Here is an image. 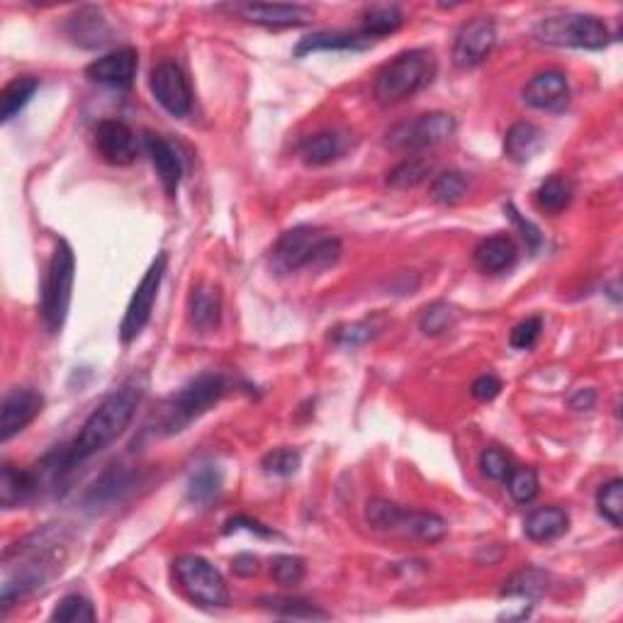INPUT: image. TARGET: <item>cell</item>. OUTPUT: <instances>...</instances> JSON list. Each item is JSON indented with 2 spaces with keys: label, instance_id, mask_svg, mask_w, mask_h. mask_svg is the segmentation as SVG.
<instances>
[{
  "label": "cell",
  "instance_id": "6da1fadb",
  "mask_svg": "<svg viewBox=\"0 0 623 623\" xmlns=\"http://www.w3.org/2000/svg\"><path fill=\"white\" fill-rule=\"evenodd\" d=\"M66 531L61 526L49 524L42 531L30 533L22 543H15L13 548L5 553V558H18V570H10L5 575L3 594V614L10 609L18 599L27 597V594L37 592L49 582V577L64 563L66 553Z\"/></svg>",
  "mask_w": 623,
  "mask_h": 623
},
{
  "label": "cell",
  "instance_id": "7a4b0ae2",
  "mask_svg": "<svg viewBox=\"0 0 623 623\" xmlns=\"http://www.w3.org/2000/svg\"><path fill=\"white\" fill-rule=\"evenodd\" d=\"M142 395L144 390L137 380H129V383L112 390L110 395L93 409L91 417L83 422L74 443L66 448L69 463L71 465L83 463V460L105 451L110 443L120 439L127 431V426L132 424L134 412H137L139 402H142Z\"/></svg>",
  "mask_w": 623,
  "mask_h": 623
},
{
  "label": "cell",
  "instance_id": "3957f363",
  "mask_svg": "<svg viewBox=\"0 0 623 623\" xmlns=\"http://www.w3.org/2000/svg\"><path fill=\"white\" fill-rule=\"evenodd\" d=\"M224 378L217 373H202L198 378L190 380L181 390L173 392L161 402L159 412L154 417V431L156 434L173 436L188 429L195 419L210 412L224 395Z\"/></svg>",
  "mask_w": 623,
  "mask_h": 623
},
{
  "label": "cell",
  "instance_id": "277c9868",
  "mask_svg": "<svg viewBox=\"0 0 623 623\" xmlns=\"http://www.w3.org/2000/svg\"><path fill=\"white\" fill-rule=\"evenodd\" d=\"M439 64L429 49H407L390 59L383 69L375 74V100L383 105H395L412 98L436 78Z\"/></svg>",
  "mask_w": 623,
  "mask_h": 623
},
{
  "label": "cell",
  "instance_id": "5b68a950",
  "mask_svg": "<svg viewBox=\"0 0 623 623\" xmlns=\"http://www.w3.org/2000/svg\"><path fill=\"white\" fill-rule=\"evenodd\" d=\"M74 278H76L74 249H71L64 239L56 241L54 254L49 258L47 273H44L42 302H39L44 327L52 331V334H59V331L64 329L66 314H69L71 307V293H74Z\"/></svg>",
  "mask_w": 623,
  "mask_h": 623
},
{
  "label": "cell",
  "instance_id": "8992f818",
  "mask_svg": "<svg viewBox=\"0 0 623 623\" xmlns=\"http://www.w3.org/2000/svg\"><path fill=\"white\" fill-rule=\"evenodd\" d=\"M533 35L548 47L570 49H604L611 42V32L606 22L597 15L560 13L548 15L536 25Z\"/></svg>",
  "mask_w": 623,
  "mask_h": 623
},
{
  "label": "cell",
  "instance_id": "52a82bcc",
  "mask_svg": "<svg viewBox=\"0 0 623 623\" xmlns=\"http://www.w3.org/2000/svg\"><path fill=\"white\" fill-rule=\"evenodd\" d=\"M173 572H176L178 585L188 599H193L198 606H207V609H224L229 606V587L224 582L222 572L215 565L207 563L200 555H181L173 563Z\"/></svg>",
  "mask_w": 623,
  "mask_h": 623
},
{
  "label": "cell",
  "instance_id": "ba28073f",
  "mask_svg": "<svg viewBox=\"0 0 623 623\" xmlns=\"http://www.w3.org/2000/svg\"><path fill=\"white\" fill-rule=\"evenodd\" d=\"M456 134V120L448 112H426V115L414 117V120L402 122L387 132V147L397 151H417L434 149L439 144L448 142Z\"/></svg>",
  "mask_w": 623,
  "mask_h": 623
},
{
  "label": "cell",
  "instance_id": "9c48e42d",
  "mask_svg": "<svg viewBox=\"0 0 623 623\" xmlns=\"http://www.w3.org/2000/svg\"><path fill=\"white\" fill-rule=\"evenodd\" d=\"M166 266H168V256L159 254L151 261V266L144 273V278L139 280L137 290H134L132 300H129L125 317H122L120 324V339L122 344H132L144 329H147L151 312H154L156 305V297H159L161 283H164V275H166Z\"/></svg>",
  "mask_w": 623,
  "mask_h": 623
},
{
  "label": "cell",
  "instance_id": "30bf717a",
  "mask_svg": "<svg viewBox=\"0 0 623 623\" xmlns=\"http://www.w3.org/2000/svg\"><path fill=\"white\" fill-rule=\"evenodd\" d=\"M149 88L154 93L156 103L168 115L185 117L190 108H193V91H190L188 78H185L181 66L173 64V61H161V64H156L151 69Z\"/></svg>",
  "mask_w": 623,
  "mask_h": 623
},
{
  "label": "cell",
  "instance_id": "8fae6325",
  "mask_svg": "<svg viewBox=\"0 0 623 623\" xmlns=\"http://www.w3.org/2000/svg\"><path fill=\"white\" fill-rule=\"evenodd\" d=\"M44 397L32 387H15L5 395L0 404V441L8 443L10 439L25 431L42 414Z\"/></svg>",
  "mask_w": 623,
  "mask_h": 623
},
{
  "label": "cell",
  "instance_id": "7c38bea8",
  "mask_svg": "<svg viewBox=\"0 0 623 623\" xmlns=\"http://www.w3.org/2000/svg\"><path fill=\"white\" fill-rule=\"evenodd\" d=\"M497 44V27L490 18H475L460 27L453 44V61L460 69H473L492 54Z\"/></svg>",
  "mask_w": 623,
  "mask_h": 623
},
{
  "label": "cell",
  "instance_id": "4fadbf2b",
  "mask_svg": "<svg viewBox=\"0 0 623 623\" xmlns=\"http://www.w3.org/2000/svg\"><path fill=\"white\" fill-rule=\"evenodd\" d=\"M227 10H232L234 15H239L241 20L254 22L261 27H300L307 25L312 20V8L307 5H283V3H244V5H229Z\"/></svg>",
  "mask_w": 623,
  "mask_h": 623
},
{
  "label": "cell",
  "instance_id": "5bb4252c",
  "mask_svg": "<svg viewBox=\"0 0 623 623\" xmlns=\"http://www.w3.org/2000/svg\"><path fill=\"white\" fill-rule=\"evenodd\" d=\"M137 69H139L137 49L125 47V49H117V52L100 56V59H95L93 64H88L86 76L91 78L93 83H100V86L127 91V88H132Z\"/></svg>",
  "mask_w": 623,
  "mask_h": 623
},
{
  "label": "cell",
  "instance_id": "9a60e30c",
  "mask_svg": "<svg viewBox=\"0 0 623 623\" xmlns=\"http://www.w3.org/2000/svg\"><path fill=\"white\" fill-rule=\"evenodd\" d=\"M95 147H98L100 159L110 166H129L137 159V137L125 122L103 120L95 127Z\"/></svg>",
  "mask_w": 623,
  "mask_h": 623
},
{
  "label": "cell",
  "instance_id": "2e32d148",
  "mask_svg": "<svg viewBox=\"0 0 623 623\" xmlns=\"http://www.w3.org/2000/svg\"><path fill=\"white\" fill-rule=\"evenodd\" d=\"M524 103L533 110L563 112L570 105L568 76L558 69L541 71L524 86Z\"/></svg>",
  "mask_w": 623,
  "mask_h": 623
},
{
  "label": "cell",
  "instance_id": "e0dca14e",
  "mask_svg": "<svg viewBox=\"0 0 623 623\" xmlns=\"http://www.w3.org/2000/svg\"><path fill=\"white\" fill-rule=\"evenodd\" d=\"M322 234L314 227H295L288 229L283 237L278 239L273 249V261L280 271H300V268H310L312 254L317 249Z\"/></svg>",
  "mask_w": 623,
  "mask_h": 623
},
{
  "label": "cell",
  "instance_id": "ac0fdd59",
  "mask_svg": "<svg viewBox=\"0 0 623 623\" xmlns=\"http://www.w3.org/2000/svg\"><path fill=\"white\" fill-rule=\"evenodd\" d=\"M144 149H147L151 164H154L156 173H159V181L164 185L168 198H176L178 185L183 178V161L178 149L168 142L161 134L147 132L144 134Z\"/></svg>",
  "mask_w": 623,
  "mask_h": 623
},
{
  "label": "cell",
  "instance_id": "d6986e66",
  "mask_svg": "<svg viewBox=\"0 0 623 623\" xmlns=\"http://www.w3.org/2000/svg\"><path fill=\"white\" fill-rule=\"evenodd\" d=\"M66 35H69L71 42L78 44V47L95 49L105 47V44L110 42L112 27L110 22L105 20L103 10L95 8V5H83V8H78L69 18V22H66Z\"/></svg>",
  "mask_w": 623,
  "mask_h": 623
},
{
  "label": "cell",
  "instance_id": "ffe728a7",
  "mask_svg": "<svg viewBox=\"0 0 623 623\" xmlns=\"http://www.w3.org/2000/svg\"><path fill=\"white\" fill-rule=\"evenodd\" d=\"M368 47H373V39H368L361 30L358 32L322 30L300 39V44L295 47V56L302 59V56L312 52H363V49Z\"/></svg>",
  "mask_w": 623,
  "mask_h": 623
},
{
  "label": "cell",
  "instance_id": "44dd1931",
  "mask_svg": "<svg viewBox=\"0 0 623 623\" xmlns=\"http://www.w3.org/2000/svg\"><path fill=\"white\" fill-rule=\"evenodd\" d=\"M516 258H519V251H516V244L507 234H495V237L482 239L473 251L475 266L487 275L512 271Z\"/></svg>",
  "mask_w": 623,
  "mask_h": 623
},
{
  "label": "cell",
  "instance_id": "7402d4cb",
  "mask_svg": "<svg viewBox=\"0 0 623 623\" xmlns=\"http://www.w3.org/2000/svg\"><path fill=\"white\" fill-rule=\"evenodd\" d=\"M188 317L198 331H215L222 322V297L217 288L207 283H198L190 290Z\"/></svg>",
  "mask_w": 623,
  "mask_h": 623
},
{
  "label": "cell",
  "instance_id": "603a6c76",
  "mask_svg": "<svg viewBox=\"0 0 623 623\" xmlns=\"http://www.w3.org/2000/svg\"><path fill=\"white\" fill-rule=\"evenodd\" d=\"M543 147H546V134L533 122H516V125L509 127L507 137H504V154L514 164H529V161L541 154Z\"/></svg>",
  "mask_w": 623,
  "mask_h": 623
},
{
  "label": "cell",
  "instance_id": "cb8c5ba5",
  "mask_svg": "<svg viewBox=\"0 0 623 623\" xmlns=\"http://www.w3.org/2000/svg\"><path fill=\"white\" fill-rule=\"evenodd\" d=\"M39 490V475L35 470H20L15 465H3V477H0V502L3 509H15L25 504L27 499L35 497Z\"/></svg>",
  "mask_w": 623,
  "mask_h": 623
},
{
  "label": "cell",
  "instance_id": "d4e9b609",
  "mask_svg": "<svg viewBox=\"0 0 623 623\" xmlns=\"http://www.w3.org/2000/svg\"><path fill=\"white\" fill-rule=\"evenodd\" d=\"M570 529V516L560 507H541L526 516L524 533L536 543L555 541Z\"/></svg>",
  "mask_w": 623,
  "mask_h": 623
},
{
  "label": "cell",
  "instance_id": "484cf974",
  "mask_svg": "<svg viewBox=\"0 0 623 623\" xmlns=\"http://www.w3.org/2000/svg\"><path fill=\"white\" fill-rule=\"evenodd\" d=\"M346 151V137L339 132H317L300 144V156L307 166H327Z\"/></svg>",
  "mask_w": 623,
  "mask_h": 623
},
{
  "label": "cell",
  "instance_id": "4316f807",
  "mask_svg": "<svg viewBox=\"0 0 623 623\" xmlns=\"http://www.w3.org/2000/svg\"><path fill=\"white\" fill-rule=\"evenodd\" d=\"M258 606L275 616H283V619H329L327 611L314 606L310 599L290 597V594H263V597H258Z\"/></svg>",
  "mask_w": 623,
  "mask_h": 623
},
{
  "label": "cell",
  "instance_id": "83f0119b",
  "mask_svg": "<svg viewBox=\"0 0 623 623\" xmlns=\"http://www.w3.org/2000/svg\"><path fill=\"white\" fill-rule=\"evenodd\" d=\"M397 533L419 538L424 543H439L448 533V524L443 516L434 512H409V509H404Z\"/></svg>",
  "mask_w": 623,
  "mask_h": 623
},
{
  "label": "cell",
  "instance_id": "f1b7e54d",
  "mask_svg": "<svg viewBox=\"0 0 623 623\" xmlns=\"http://www.w3.org/2000/svg\"><path fill=\"white\" fill-rule=\"evenodd\" d=\"M548 572L538 570V568H524L519 572H514L502 587V597H516V599H526V602H536L546 594L548 589Z\"/></svg>",
  "mask_w": 623,
  "mask_h": 623
},
{
  "label": "cell",
  "instance_id": "f546056e",
  "mask_svg": "<svg viewBox=\"0 0 623 623\" xmlns=\"http://www.w3.org/2000/svg\"><path fill=\"white\" fill-rule=\"evenodd\" d=\"M361 32L368 39H380L392 35L402 27L404 15L397 5H370L361 15Z\"/></svg>",
  "mask_w": 623,
  "mask_h": 623
},
{
  "label": "cell",
  "instance_id": "4dcf8cb0",
  "mask_svg": "<svg viewBox=\"0 0 623 623\" xmlns=\"http://www.w3.org/2000/svg\"><path fill=\"white\" fill-rule=\"evenodd\" d=\"M132 487V475L125 473V470H110L100 477L98 482L91 487L88 492L86 504L88 507L98 509V507H110V504L120 502L125 497V492Z\"/></svg>",
  "mask_w": 623,
  "mask_h": 623
},
{
  "label": "cell",
  "instance_id": "1f68e13d",
  "mask_svg": "<svg viewBox=\"0 0 623 623\" xmlns=\"http://www.w3.org/2000/svg\"><path fill=\"white\" fill-rule=\"evenodd\" d=\"M533 200H536V207L541 212H548V215H560L565 207L572 202V183L570 178L560 176H550L538 185V190L533 193Z\"/></svg>",
  "mask_w": 623,
  "mask_h": 623
},
{
  "label": "cell",
  "instance_id": "d6a6232c",
  "mask_svg": "<svg viewBox=\"0 0 623 623\" xmlns=\"http://www.w3.org/2000/svg\"><path fill=\"white\" fill-rule=\"evenodd\" d=\"M222 492V473L217 465H200L188 482V499L198 507H210Z\"/></svg>",
  "mask_w": 623,
  "mask_h": 623
},
{
  "label": "cell",
  "instance_id": "836d02e7",
  "mask_svg": "<svg viewBox=\"0 0 623 623\" xmlns=\"http://www.w3.org/2000/svg\"><path fill=\"white\" fill-rule=\"evenodd\" d=\"M39 91V81L35 76H18L3 88V95H0V117L3 122L13 120L18 112L25 108L27 103L32 100V95Z\"/></svg>",
  "mask_w": 623,
  "mask_h": 623
},
{
  "label": "cell",
  "instance_id": "e575fe53",
  "mask_svg": "<svg viewBox=\"0 0 623 623\" xmlns=\"http://www.w3.org/2000/svg\"><path fill=\"white\" fill-rule=\"evenodd\" d=\"M431 176V161L424 156H407L392 171H387L385 183L395 190H412Z\"/></svg>",
  "mask_w": 623,
  "mask_h": 623
},
{
  "label": "cell",
  "instance_id": "d590c367",
  "mask_svg": "<svg viewBox=\"0 0 623 623\" xmlns=\"http://www.w3.org/2000/svg\"><path fill=\"white\" fill-rule=\"evenodd\" d=\"M404 509L400 504L390 502V499L373 497L366 502V521L370 529L385 531V533H397L400 529Z\"/></svg>",
  "mask_w": 623,
  "mask_h": 623
},
{
  "label": "cell",
  "instance_id": "8d00e7d4",
  "mask_svg": "<svg viewBox=\"0 0 623 623\" xmlns=\"http://www.w3.org/2000/svg\"><path fill=\"white\" fill-rule=\"evenodd\" d=\"M468 195V178L460 171H443L431 183V200L439 205H458Z\"/></svg>",
  "mask_w": 623,
  "mask_h": 623
},
{
  "label": "cell",
  "instance_id": "74e56055",
  "mask_svg": "<svg viewBox=\"0 0 623 623\" xmlns=\"http://www.w3.org/2000/svg\"><path fill=\"white\" fill-rule=\"evenodd\" d=\"M597 509L599 514L609 521L614 529H621L623 524V480L614 477V480L604 482L597 490Z\"/></svg>",
  "mask_w": 623,
  "mask_h": 623
},
{
  "label": "cell",
  "instance_id": "f35d334b",
  "mask_svg": "<svg viewBox=\"0 0 623 623\" xmlns=\"http://www.w3.org/2000/svg\"><path fill=\"white\" fill-rule=\"evenodd\" d=\"M95 619H98V614H95L91 599L81 597V594H66L52 611V621L61 623H83Z\"/></svg>",
  "mask_w": 623,
  "mask_h": 623
},
{
  "label": "cell",
  "instance_id": "ab89813d",
  "mask_svg": "<svg viewBox=\"0 0 623 623\" xmlns=\"http://www.w3.org/2000/svg\"><path fill=\"white\" fill-rule=\"evenodd\" d=\"M453 324H456V312H453V307H448L446 302H434V305H429L422 314H419V329H422L426 336L446 334L448 329H453Z\"/></svg>",
  "mask_w": 623,
  "mask_h": 623
},
{
  "label": "cell",
  "instance_id": "60d3db41",
  "mask_svg": "<svg viewBox=\"0 0 623 623\" xmlns=\"http://www.w3.org/2000/svg\"><path fill=\"white\" fill-rule=\"evenodd\" d=\"M507 490L514 502L529 504L538 495V473L533 468L512 470L507 477Z\"/></svg>",
  "mask_w": 623,
  "mask_h": 623
},
{
  "label": "cell",
  "instance_id": "b9f144b4",
  "mask_svg": "<svg viewBox=\"0 0 623 623\" xmlns=\"http://www.w3.org/2000/svg\"><path fill=\"white\" fill-rule=\"evenodd\" d=\"M271 575L278 585L297 587L305 580V560L297 555H278L271 563Z\"/></svg>",
  "mask_w": 623,
  "mask_h": 623
},
{
  "label": "cell",
  "instance_id": "7bdbcfd3",
  "mask_svg": "<svg viewBox=\"0 0 623 623\" xmlns=\"http://www.w3.org/2000/svg\"><path fill=\"white\" fill-rule=\"evenodd\" d=\"M300 463H302L300 451H293V448H275V451L263 456L261 468L266 470L268 475L290 477V475L297 473Z\"/></svg>",
  "mask_w": 623,
  "mask_h": 623
},
{
  "label": "cell",
  "instance_id": "ee69618b",
  "mask_svg": "<svg viewBox=\"0 0 623 623\" xmlns=\"http://www.w3.org/2000/svg\"><path fill=\"white\" fill-rule=\"evenodd\" d=\"M480 470H482V475L490 477V480L502 482V480H507L514 468L507 453L499 451V448L495 446H490L480 453Z\"/></svg>",
  "mask_w": 623,
  "mask_h": 623
},
{
  "label": "cell",
  "instance_id": "f6af8a7d",
  "mask_svg": "<svg viewBox=\"0 0 623 623\" xmlns=\"http://www.w3.org/2000/svg\"><path fill=\"white\" fill-rule=\"evenodd\" d=\"M375 334H378V331H375V327L370 322H356V324H346V327L334 329L331 339H334V344L346 346V349H356V346L368 344Z\"/></svg>",
  "mask_w": 623,
  "mask_h": 623
},
{
  "label": "cell",
  "instance_id": "bcb514c9",
  "mask_svg": "<svg viewBox=\"0 0 623 623\" xmlns=\"http://www.w3.org/2000/svg\"><path fill=\"white\" fill-rule=\"evenodd\" d=\"M543 331V319L541 317H526L524 322H519L509 334V346L519 351H529L533 344L538 341Z\"/></svg>",
  "mask_w": 623,
  "mask_h": 623
},
{
  "label": "cell",
  "instance_id": "7dc6e473",
  "mask_svg": "<svg viewBox=\"0 0 623 623\" xmlns=\"http://www.w3.org/2000/svg\"><path fill=\"white\" fill-rule=\"evenodd\" d=\"M341 258V241L336 237H322L319 239L317 249H314L310 268L312 271H324V268L334 266Z\"/></svg>",
  "mask_w": 623,
  "mask_h": 623
},
{
  "label": "cell",
  "instance_id": "c3c4849f",
  "mask_svg": "<svg viewBox=\"0 0 623 623\" xmlns=\"http://www.w3.org/2000/svg\"><path fill=\"white\" fill-rule=\"evenodd\" d=\"M239 529H246V531L256 533V536H261V538L275 536V531L271 529V526H263L261 521L251 519V516H246V514H237V516H232V519H227V524H224L222 533H224V536H229V533L239 531Z\"/></svg>",
  "mask_w": 623,
  "mask_h": 623
},
{
  "label": "cell",
  "instance_id": "681fc988",
  "mask_svg": "<svg viewBox=\"0 0 623 623\" xmlns=\"http://www.w3.org/2000/svg\"><path fill=\"white\" fill-rule=\"evenodd\" d=\"M499 392H502V380L492 373L480 375V378L473 380V385H470V395L480 402H492Z\"/></svg>",
  "mask_w": 623,
  "mask_h": 623
},
{
  "label": "cell",
  "instance_id": "f907efd6",
  "mask_svg": "<svg viewBox=\"0 0 623 623\" xmlns=\"http://www.w3.org/2000/svg\"><path fill=\"white\" fill-rule=\"evenodd\" d=\"M507 212H509V217H512V222L516 224V227L521 229V237H524L526 244H529V249H531V251H536L538 246L543 244L541 229H538L536 224H531L529 220H524V217H521L519 212H516L512 205H507Z\"/></svg>",
  "mask_w": 623,
  "mask_h": 623
},
{
  "label": "cell",
  "instance_id": "816d5d0a",
  "mask_svg": "<svg viewBox=\"0 0 623 623\" xmlns=\"http://www.w3.org/2000/svg\"><path fill=\"white\" fill-rule=\"evenodd\" d=\"M232 570L234 575L239 577H254L258 572V558L251 553H239L237 558L232 560Z\"/></svg>",
  "mask_w": 623,
  "mask_h": 623
},
{
  "label": "cell",
  "instance_id": "f5cc1de1",
  "mask_svg": "<svg viewBox=\"0 0 623 623\" xmlns=\"http://www.w3.org/2000/svg\"><path fill=\"white\" fill-rule=\"evenodd\" d=\"M597 404V392L592 387H585V390H577L575 395L570 397V407L577 409V412H585V409H592Z\"/></svg>",
  "mask_w": 623,
  "mask_h": 623
}]
</instances>
